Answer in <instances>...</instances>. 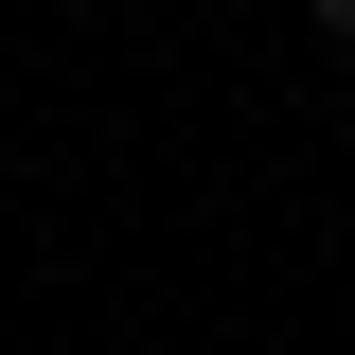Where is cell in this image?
Wrapping results in <instances>:
<instances>
[{
    "mask_svg": "<svg viewBox=\"0 0 355 355\" xmlns=\"http://www.w3.org/2000/svg\"><path fill=\"white\" fill-rule=\"evenodd\" d=\"M320 53H355V0H320Z\"/></svg>",
    "mask_w": 355,
    "mask_h": 355,
    "instance_id": "obj_1",
    "label": "cell"
}]
</instances>
